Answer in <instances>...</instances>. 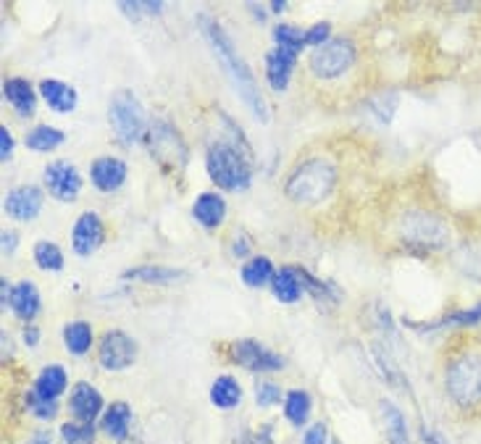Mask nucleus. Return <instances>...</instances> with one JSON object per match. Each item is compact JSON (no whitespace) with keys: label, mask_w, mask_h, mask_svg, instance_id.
<instances>
[{"label":"nucleus","mask_w":481,"mask_h":444,"mask_svg":"<svg viewBox=\"0 0 481 444\" xmlns=\"http://www.w3.org/2000/svg\"><path fill=\"white\" fill-rule=\"evenodd\" d=\"M145 145L163 174L182 176V171L187 168L190 150H187V142L182 140V132L174 124L166 122V119H156L148 129Z\"/></svg>","instance_id":"6"},{"label":"nucleus","mask_w":481,"mask_h":444,"mask_svg":"<svg viewBox=\"0 0 481 444\" xmlns=\"http://www.w3.org/2000/svg\"><path fill=\"white\" fill-rule=\"evenodd\" d=\"M61 339L69 350V355L74 358H84L90 350H92V342H95V331H92V323L87 321H69L61 331Z\"/></svg>","instance_id":"26"},{"label":"nucleus","mask_w":481,"mask_h":444,"mask_svg":"<svg viewBox=\"0 0 481 444\" xmlns=\"http://www.w3.org/2000/svg\"><path fill=\"white\" fill-rule=\"evenodd\" d=\"M269 289H271V295H274L279 303H284V305H292V303H297V300L305 295V286H303L300 271H297L295 263L281 266Z\"/></svg>","instance_id":"22"},{"label":"nucleus","mask_w":481,"mask_h":444,"mask_svg":"<svg viewBox=\"0 0 481 444\" xmlns=\"http://www.w3.org/2000/svg\"><path fill=\"white\" fill-rule=\"evenodd\" d=\"M237 444H277L271 437V426H263L258 431H247Z\"/></svg>","instance_id":"41"},{"label":"nucleus","mask_w":481,"mask_h":444,"mask_svg":"<svg viewBox=\"0 0 481 444\" xmlns=\"http://www.w3.org/2000/svg\"><path fill=\"white\" fill-rule=\"evenodd\" d=\"M195 21H198V30H201L202 40H205V45L213 50L216 61L221 64V69L227 72L229 81H232L235 90L240 92L242 103L247 106V111H250L261 124L271 122V111H269L266 98L261 95L258 80H255L253 69L247 66V61L240 56V50L235 47L232 38L227 35L224 24H221L210 11H201Z\"/></svg>","instance_id":"1"},{"label":"nucleus","mask_w":481,"mask_h":444,"mask_svg":"<svg viewBox=\"0 0 481 444\" xmlns=\"http://www.w3.org/2000/svg\"><path fill=\"white\" fill-rule=\"evenodd\" d=\"M287 5H289L287 0H271V3H269V8H271L274 13H279V16L287 11Z\"/></svg>","instance_id":"50"},{"label":"nucleus","mask_w":481,"mask_h":444,"mask_svg":"<svg viewBox=\"0 0 481 444\" xmlns=\"http://www.w3.org/2000/svg\"><path fill=\"white\" fill-rule=\"evenodd\" d=\"M337 179H339V171L331 158H323V156L305 158L289 171L284 182V195L295 205H319L331 198Z\"/></svg>","instance_id":"2"},{"label":"nucleus","mask_w":481,"mask_h":444,"mask_svg":"<svg viewBox=\"0 0 481 444\" xmlns=\"http://www.w3.org/2000/svg\"><path fill=\"white\" fill-rule=\"evenodd\" d=\"M277 277V269H274V260L269 255H253L242 263L240 279L245 286L250 289H261V286H271Z\"/></svg>","instance_id":"24"},{"label":"nucleus","mask_w":481,"mask_h":444,"mask_svg":"<svg viewBox=\"0 0 481 444\" xmlns=\"http://www.w3.org/2000/svg\"><path fill=\"white\" fill-rule=\"evenodd\" d=\"M3 98L16 111V116H21V119L35 116L38 95H35V87H32L30 80H24V77H8V80L3 81Z\"/></svg>","instance_id":"17"},{"label":"nucleus","mask_w":481,"mask_h":444,"mask_svg":"<svg viewBox=\"0 0 481 444\" xmlns=\"http://www.w3.org/2000/svg\"><path fill=\"white\" fill-rule=\"evenodd\" d=\"M61 444H95V426L69 421L61 426Z\"/></svg>","instance_id":"35"},{"label":"nucleus","mask_w":481,"mask_h":444,"mask_svg":"<svg viewBox=\"0 0 481 444\" xmlns=\"http://www.w3.org/2000/svg\"><path fill=\"white\" fill-rule=\"evenodd\" d=\"M40 329L35 326V323H30V326H24V331H21V339H24V345L32 350V347H38L40 345Z\"/></svg>","instance_id":"43"},{"label":"nucleus","mask_w":481,"mask_h":444,"mask_svg":"<svg viewBox=\"0 0 481 444\" xmlns=\"http://www.w3.org/2000/svg\"><path fill=\"white\" fill-rule=\"evenodd\" d=\"M255 403L261 405V407H271V405L281 403V387L271 384V381L258 384V389H255Z\"/></svg>","instance_id":"38"},{"label":"nucleus","mask_w":481,"mask_h":444,"mask_svg":"<svg viewBox=\"0 0 481 444\" xmlns=\"http://www.w3.org/2000/svg\"><path fill=\"white\" fill-rule=\"evenodd\" d=\"M297 56L295 50H287V47H271L266 53V81L274 92H284L292 81V72L297 66Z\"/></svg>","instance_id":"16"},{"label":"nucleus","mask_w":481,"mask_h":444,"mask_svg":"<svg viewBox=\"0 0 481 444\" xmlns=\"http://www.w3.org/2000/svg\"><path fill=\"white\" fill-rule=\"evenodd\" d=\"M27 407H30V413H32L35 418H40V421H53V418L58 415V403L42 400L32 389L27 392Z\"/></svg>","instance_id":"37"},{"label":"nucleus","mask_w":481,"mask_h":444,"mask_svg":"<svg viewBox=\"0 0 481 444\" xmlns=\"http://www.w3.org/2000/svg\"><path fill=\"white\" fill-rule=\"evenodd\" d=\"M329 35H331V24L329 21H316L314 27L305 30V45H314V50H316V47L331 40Z\"/></svg>","instance_id":"39"},{"label":"nucleus","mask_w":481,"mask_h":444,"mask_svg":"<svg viewBox=\"0 0 481 444\" xmlns=\"http://www.w3.org/2000/svg\"><path fill=\"white\" fill-rule=\"evenodd\" d=\"M108 124L119 140V145L124 148H132L137 142H145L148 137V114H145V106L140 103V98L132 92V90H116L111 95V103H108Z\"/></svg>","instance_id":"5"},{"label":"nucleus","mask_w":481,"mask_h":444,"mask_svg":"<svg viewBox=\"0 0 481 444\" xmlns=\"http://www.w3.org/2000/svg\"><path fill=\"white\" fill-rule=\"evenodd\" d=\"M40 308H42V297L38 284L27 282V279L13 284V292H11V313H13L19 321H24L30 326V323L40 316Z\"/></svg>","instance_id":"19"},{"label":"nucleus","mask_w":481,"mask_h":444,"mask_svg":"<svg viewBox=\"0 0 481 444\" xmlns=\"http://www.w3.org/2000/svg\"><path fill=\"white\" fill-rule=\"evenodd\" d=\"M106 243V221L95 210H84L72 226V250L80 258L95 255Z\"/></svg>","instance_id":"12"},{"label":"nucleus","mask_w":481,"mask_h":444,"mask_svg":"<svg viewBox=\"0 0 481 444\" xmlns=\"http://www.w3.org/2000/svg\"><path fill=\"white\" fill-rule=\"evenodd\" d=\"M42 182H45V190L50 192V198H56L58 202H74L84 187L80 168L66 158L47 163L42 171Z\"/></svg>","instance_id":"10"},{"label":"nucleus","mask_w":481,"mask_h":444,"mask_svg":"<svg viewBox=\"0 0 481 444\" xmlns=\"http://www.w3.org/2000/svg\"><path fill=\"white\" fill-rule=\"evenodd\" d=\"M444 389L447 397L460 410L481 407V353L466 350L458 353L444 371Z\"/></svg>","instance_id":"4"},{"label":"nucleus","mask_w":481,"mask_h":444,"mask_svg":"<svg viewBox=\"0 0 481 444\" xmlns=\"http://www.w3.org/2000/svg\"><path fill=\"white\" fill-rule=\"evenodd\" d=\"M119 11L126 19L140 21V19H145V16H159L160 11H163V3H160V0H134V3L121 0Z\"/></svg>","instance_id":"36"},{"label":"nucleus","mask_w":481,"mask_h":444,"mask_svg":"<svg viewBox=\"0 0 481 444\" xmlns=\"http://www.w3.org/2000/svg\"><path fill=\"white\" fill-rule=\"evenodd\" d=\"M66 387H69V373H66V368H64V365L53 363V365H45L40 373H38L32 392H35L38 397H42V400L58 403V397L66 392Z\"/></svg>","instance_id":"21"},{"label":"nucleus","mask_w":481,"mask_h":444,"mask_svg":"<svg viewBox=\"0 0 481 444\" xmlns=\"http://www.w3.org/2000/svg\"><path fill=\"white\" fill-rule=\"evenodd\" d=\"M271 35H274L277 47H287V50H295V53H300L305 47V32L295 24H277Z\"/></svg>","instance_id":"34"},{"label":"nucleus","mask_w":481,"mask_h":444,"mask_svg":"<svg viewBox=\"0 0 481 444\" xmlns=\"http://www.w3.org/2000/svg\"><path fill=\"white\" fill-rule=\"evenodd\" d=\"M253 150L237 142L216 140L205 150V171L224 192H245L253 182Z\"/></svg>","instance_id":"3"},{"label":"nucleus","mask_w":481,"mask_h":444,"mask_svg":"<svg viewBox=\"0 0 481 444\" xmlns=\"http://www.w3.org/2000/svg\"><path fill=\"white\" fill-rule=\"evenodd\" d=\"M329 429L323 423H314L305 434H303V444H326Z\"/></svg>","instance_id":"42"},{"label":"nucleus","mask_w":481,"mask_h":444,"mask_svg":"<svg viewBox=\"0 0 481 444\" xmlns=\"http://www.w3.org/2000/svg\"><path fill=\"white\" fill-rule=\"evenodd\" d=\"M66 142V132H61L58 126L50 124H38L24 134V145L35 153H53Z\"/></svg>","instance_id":"27"},{"label":"nucleus","mask_w":481,"mask_h":444,"mask_svg":"<svg viewBox=\"0 0 481 444\" xmlns=\"http://www.w3.org/2000/svg\"><path fill=\"white\" fill-rule=\"evenodd\" d=\"M382 415H384V429H387V440L390 444H410L408 442V423L405 415L400 413V407H395L392 403H382Z\"/></svg>","instance_id":"32"},{"label":"nucleus","mask_w":481,"mask_h":444,"mask_svg":"<svg viewBox=\"0 0 481 444\" xmlns=\"http://www.w3.org/2000/svg\"><path fill=\"white\" fill-rule=\"evenodd\" d=\"M358 61V47L350 38H331L308 56V69L316 80H339Z\"/></svg>","instance_id":"8"},{"label":"nucleus","mask_w":481,"mask_h":444,"mask_svg":"<svg viewBox=\"0 0 481 444\" xmlns=\"http://www.w3.org/2000/svg\"><path fill=\"white\" fill-rule=\"evenodd\" d=\"M311 407H314V400L305 389H289L284 395V418L292 423V426H303L308 423L311 418Z\"/></svg>","instance_id":"29"},{"label":"nucleus","mask_w":481,"mask_h":444,"mask_svg":"<svg viewBox=\"0 0 481 444\" xmlns=\"http://www.w3.org/2000/svg\"><path fill=\"white\" fill-rule=\"evenodd\" d=\"M124 282H140V284H171L185 279V271L182 269H174V266H134V269H126L121 274Z\"/></svg>","instance_id":"25"},{"label":"nucleus","mask_w":481,"mask_h":444,"mask_svg":"<svg viewBox=\"0 0 481 444\" xmlns=\"http://www.w3.org/2000/svg\"><path fill=\"white\" fill-rule=\"evenodd\" d=\"M297 271H300V279H303L305 292H308V295H314L319 303H337V300H339V295H337V289H334L331 284L316 279V277H314L311 271H305L303 266H297Z\"/></svg>","instance_id":"33"},{"label":"nucleus","mask_w":481,"mask_h":444,"mask_svg":"<svg viewBox=\"0 0 481 444\" xmlns=\"http://www.w3.org/2000/svg\"><path fill=\"white\" fill-rule=\"evenodd\" d=\"M24 444H53V440H50V434L47 431H35L32 437H30V442Z\"/></svg>","instance_id":"48"},{"label":"nucleus","mask_w":481,"mask_h":444,"mask_svg":"<svg viewBox=\"0 0 481 444\" xmlns=\"http://www.w3.org/2000/svg\"><path fill=\"white\" fill-rule=\"evenodd\" d=\"M69 410L74 415V421L80 423H95V418H100L106 410H103V395L98 392L95 384L90 381H77L72 387V395H69Z\"/></svg>","instance_id":"15"},{"label":"nucleus","mask_w":481,"mask_h":444,"mask_svg":"<svg viewBox=\"0 0 481 444\" xmlns=\"http://www.w3.org/2000/svg\"><path fill=\"white\" fill-rule=\"evenodd\" d=\"M421 442L424 444H447L444 440H442L440 434H437V431H429L426 426L421 429Z\"/></svg>","instance_id":"46"},{"label":"nucleus","mask_w":481,"mask_h":444,"mask_svg":"<svg viewBox=\"0 0 481 444\" xmlns=\"http://www.w3.org/2000/svg\"><path fill=\"white\" fill-rule=\"evenodd\" d=\"M11 292H13V286L8 284V279H0V305H3V311L11 308Z\"/></svg>","instance_id":"45"},{"label":"nucleus","mask_w":481,"mask_h":444,"mask_svg":"<svg viewBox=\"0 0 481 444\" xmlns=\"http://www.w3.org/2000/svg\"><path fill=\"white\" fill-rule=\"evenodd\" d=\"M247 8H250V11H255V13H253L255 19H261V21H266V8H263V5H255V3H247Z\"/></svg>","instance_id":"49"},{"label":"nucleus","mask_w":481,"mask_h":444,"mask_svg":"<svg viewBox=\"0 0 481 444\" xmlns=\"http://www.w3.org/2000/svg\"><path fill=\"white\" fill-rule=\"evenodd\" d=\"M0 240H3V255H13V252H16V243H19V235H16L13 229H5Z\"/></svg>","instance_id":"44"},{"label":"nucleus","mask_w":481,"mask_h":444,"mask_svg":"<svg viewBox=\"0 0 481 444\" xmlns=\"http://www.w3.org/2000/svg\"><path fill=\"white\" fill-rule=\"evenodd\" d=\"M38 92H40V98L45 100V106L50 108V111H56V114H72V111H77V106H80V92L72 87V84H66V81L61 80H42L38 84Z\"/></svg>","instance_id":"18"},{"label":"nucleus","mask_w":481,"mask_h":444,"mask_svg":"<svg viewBox=\"0 0 481 444\" xmlns=\"http://www.w3.org/2000/svg\"><path fill=\"white\" fill-rule=\"evenodd\" d=\"M126 176H129V168L116 156H100V158L90 163V182L103 195L119 192L124 182H126Z\"/></svg>","instance_id":"14"},{"label":"nucleus","mask_w":481,"mask_h":444,"mask_svg":"<svg viewBox=\"0 0 481 444\" xmlns=\"http://www.w3.org/2000/svg\"><path fill=\"white\" fill-rule=\"evenodd\" d=\"M42 202L45 198L38 184H21L3 198V210L11 221H35L40 216Z\"/></svg>","instance_id":"13"},{"label":"nucleus","mask_w":481,"mask_h":444,"mask_svg":"<svg viewBox=\"0 0 481 444\" xmlns=\"http://www.w3.org/2000/svg\"><path fill=\"white\" fill-rule=\"evenodd\" d=\"M13 134H11V129L8 126H0V161L8 163L13 158Z\"/></svg>","instance_id":"40"},{"label":"nucleus","mask_w":481,"mask_h":444,"mask_svg":"<svg viewBox=\"0 0 481 444\" xmlns=\"http://www.w3.org/2000/svg\"><path fill=\"white\" fill-rule=\"evenodd\" d=\"M481 323V303L474 308H458V311H450L444 313L440 321L426 323L429 331L434 329H471V326H479Z\"/></svg>","instance_id":"31"},{"label":"nucleus","mask_w":481,"mask_h":444,"mask_svg":"<svg viewBox=\"0 0 481 444\" xmlns=\"http://www.w3.org/2000/svg\"><path fill=\"white\" fill-rule=\"evenodd\" d=\"M210 403L219 410H232L242 403V387L235 376H219L210 384Z\"/></svg>","instance_id":"28"},{"label":"nucleus","mask_w":481,"mask_h":444,"mask_svg":"<svg viewBox=\"0 0 481 444\" xmlns=\"http://www.w3.org/2000/svg\"><path fill=\"white\" fill-rule=\"evenodd\" d=\"M229 358L250 373H274L284 368V358L261 345L258 339H240L229 345Z\"/></svg>","instance_id":"11"},{"label":"nucleus","mask_w":481,"mask_h":444,"mask_svg":"<svg viewBox=\"0 0 481 444\" xmlns=\"http://www.w3.org/2000/svg\"><path fill=\"white\" fill-rule=\"evenodd\" d=\"M100 429L106 437L111 440H126L129 437V429H132V407L124 400H116L106 407V413L100 415Z\"/></svg>","instance_id":"23"},{"label":"nucleus","mask_w":481,"mask_h":444,"mask_svg":"<svg viewBox=\"0 0 481 444\" xmlns=\"http://www.w3.org/2000/svg\"><path fill=\"white\" fill-rule=\"evenodd\" d=\"M137 342L121 331V329H108L100 342H98V363L103 371H111V373H121L126 368H132L137 361Z\"/></svg>","instance_id":"9"},{"label":"nucleus","mask_w":481,"mask_h":444,"mask_svg":"<svg viewBox=\"0 0 481 444\" xmlns=\"http://www.w3.org/2000/svg\"><path fill=\"white\" fill-rule=\"evenodd\" d=\"M193 218L201 224L202 229L213 232L224 224L227 218V201L221 192H201L193 202Z\"/></svg>","instance_id":"20"},{"label":"nucleus","mask_w":481,"mask_h":444,"mask_svg":"<svg viewBox=\"0 0 481 444\" xmlns=\"http://www.w3.org/2000/svg\"><path fill=\"white\" fill-rule=\"evenodd\" d=\"M247 252H250V243L245 237H242V243L232 244V255L235 258H247Z\"/></svg>","instance_id":"47"},{"label":"nucleus","mask_w":481,"mask_h":444,"mask_svg":"<svg viewBox=\"0 0 481 444\" xmlns=\"http://www.w3.org/2000/svg\"><path fill=\"white\" fill-rule=\"evenodd\" d=\"M400 237L408 247H416L421 252H440L452 240L450 226L442 221L440 216L426 213V210L405 213L400 224Z\"/></svg>","instance_id":"7"},{"label":"nucleus","mask_w":481,"mask_h":444,"mask_svg":"<svg viewBox=\"0 0 481 444\" xmlns=\"http://www.w3.org/2000/svg\"><path fill=\"white\" fill-rule=\"evenodd\" d=\"M32 260L40 271H47V274H61L64 271V252L61 247L53 243V240H38L35 247H32Z\"/></svg>","instance_id":"30"}]
</instances>
